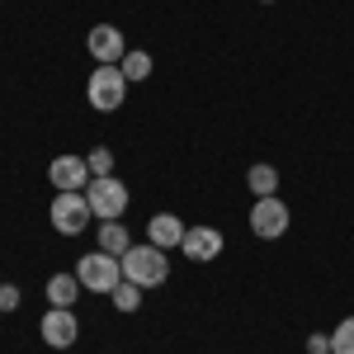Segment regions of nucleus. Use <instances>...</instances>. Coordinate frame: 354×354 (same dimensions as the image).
<instances>
[{"label":"nucleus","mask_w":354,"mask_h":354,"mask_svg":"<svg viewBox=\"0 0 354 354\" xmlns=\"http://www.w3.org/2000/svg\"><path fill=\"white\" fill-rule=\"evenodd\" d=\"M85 165H90V175H113V151L109 147H95V151L85 156Z\"/></svg>","instance_id":"18"},{"label":"nucleus","mask_w":354,"mask_h":354,"mask_svg":"<svg viewBox=\"0 0 354 354\" xmlns=\"http://www.w3.org/2000/svg\"><path fill=\"white\" fill-rule=\"evenodd\" d=\"M19 283H0V312H19Z\"/></svg>","instance_id":"19"},{"label":"nucleus","mask_w":354,"mask_h":354,"mask_svg":"<svg viewBox=\"0 0 354 354\" xmlns=\"http://www.w3.org/2000/svg\"><path fill=\"white\" fill-rule=\"evenodd\" d=\"M288 222H293V213H288V203H283L279 194L250 203V232H255L260 241H279V236L288 232Z\"/></svg>","instance_id":"5"},{"label":"nucleus","mask_w":354,"mask_h":354,"mask_svg":"<svg viewBox=\"0 0 354 354\" xmlns=\"http://www.w3.org/2000/svg\"><path fill=\"white\" fill-rule=\"evenodd\" d=\"M330 354H354V317H345L330 330Z\"/></svg>","instance_id":"17"},{"label":"nucleus","mask_w":354,"mask_h":354,"mask_svg":"<svg viewBox=\"0 0 354 354\" xmlns=\"http://www.w3.org/2000/svg\"><path fill=\"white\" fill-rule=\"evenodd\" d=\"M142 293H147V288H137V283H128V279H123L109 298H113V307H118V312H137V307H142Z\"/></svg>","instance_id":"16"},{"label":"nucleus","mask_w":354,"mask_h":354,"mask_svg":"<svg viewBox=\"0 0 354 354\" xmlns=\"http://www.w3.org/2000/svg\"><path fill=\"white\" fill-rule=\"evenodd\" d=\"M38 335H43L48 350H71L81 340V322H76L71 307H48V317L38 322Z\"/></svg>","instance_id":"7"},{"label":"nucleus","mask_w":354,"mask_h":354,"mask_svg":"<svg viewBox=\"0 0 354 354\" xmlns=\"http://www.w3.org/2000/svg\"><path fill=\"white\" fill-rule=\"evenodd\" d=\"M128 185L123 180H113V175H95L90 185H85V203H90V213L100 222H113V218H123L128 213Z\"/></svg>","instance_id":"4"},{"label":"nucleus","mask_w":354,"mask_h":354,"mask_svg":"<svg viewBox=\"0 0 354 354\" xmlns=\"http://www.w3.org/2000/svg\"><path fill=\"white\" fill-rule=\"evenodd\" d=\"M48 218L62 236H81L85 227H90V203H85V194H53V208H48Z\"/></svg>","instance_id":"6"},{"label":"nucleus","mask_w":354,"mask_h":354,"mask_svg":"<svg viewBox=\"0 0 354 354\" xmlns=\"http://www.w3.org/2000/svg\"><path fill=\"white\" fill-rule=\"evenodd\" d=\"M222 245H227V236H222L218 227H189L185 241H180V255H189L194 265H213L222 255Z\"/></svg>","instance_id":"10"},{"label":"nucleus","mask_w":354,"mask_h":354,"mask_svg":"<svg viewBox=\"0 0 354 354\" xmlns=\"http://www.w3.org/2000/svg\"><path fill=\"white\" fill-rule=\"evenodd\" d=\"M245 185H250L255 198H270V194H279V170H274L270 161L250 165V170H245Z\"/></svg>","instance_id":"13"},{"label":"nucleus","mask_w":354,"mask_h":354,"mask_svg":"<svg viewBox=\"0 0 354 354\" xmlns=\"http://www.w3.org/2000/svg\"><path fill=\"white\" fill-rule=\"evenodd\" d=\"M48 180H53L57 194H85V185H90L95 175H90L85 156H53V165H48Z\"/></svg>","instance_id":"9"},{"label":"nucleus","mask_w":354,"mask_h":354,"mask_svg":"<svg viewBox=\"0 0 354 354\" xmlns=\"http://www.w3.org/2000/svg\"><path fill=\"white\" fill-rule=\"evenodd\" d=\"M118 265H123V279L137 283V288H161L165 279H170V250L161 245L142 241V245H128V255H118Z\"/></svg>","instance_id":"1"},{"label":"nucleus","mask_w":354,"mask_h":354,"mask_svg":"<svg viewBox=\"0 0 354 354\" xmlns=\"http://www.w3.org/2000/svg\"><path fill=\"white\" fill-rule=\"evenodd\" d=\"M185 232H189V227L175 218V213H156V218L147 222V241H151V245H161V250H180Z\"/></svg>","instance_id":"11"},{"label":"nucleus","mask_w":354,"mask_h":354,"mask_svg":"<svg viewBox=\"0 0 354 354\" xmlns=\"http://www.w3.org/2000/svg\"><path fill=\"white\" fill-rule=\"evenodd\" d=\"M123 66V76H128V85H137V81H147L151 76V53H142V48H133V53L118 62Z\"/></svg>","instance_id":"15"},{"label":"nucleus","mask_w":354,"mask_h":354,"mask_svg":"<svg viewBox=\"0 0 354 354\" xmlns=\"http://www.w3.org/2000/svg\"><path fill=\"white\" fill-rule=\"evenodd\" d=\"M85 53L95 57L100 66H118L123 57H128V43H123V28L113 24H95L85 33Z\"/></svg>","instance_id":"8"},{"label":"nucleus","mask_w":354,"mask_h":354,"mask_svg":"<svg viewBox=\"0 0 354 354\" xmlns=\"http://www.w3.org/2000/svg\"><path fill=\"white\" fill-rule=\"evenodd\" d=\"M71 274L81 279V288H85V293H113V288L123 283V265H118V255H109V250L81 255Z\"/></svg>","instance_id":"3"},{"label":"nucleus","mask_w":354,"mask_h":354,"mask_svg":"<svg viewBox=\"0 0 354 354\" xmlns=\"http://www.w3.org/2000/svg\"><path fill=\"white\" fill-rule=\"evenodd\" d=\"M307 354H330V330L326 335H307Z\"/></svg>","instance_id":"20"},{"label":"nucleus","mask_w":354,"mask_h":354,"mask_svg":"<svg viewBox=\"0 0 354 354\" xmlns=\"http://www.w3.org/2000/svg\"><path fill=\"white\" fill-rule=\"evenodd\" d=\"M43 293H48V307H76V298H81L85 288H81L76 274H53Z\"/></svg>","instance_id":"12"},{"label":"nucleus","mask_w":354,"mask_h":354,"mask_svg":"<svg viewBox=\"0 0 354 354\" xmlns=\"http://www.w3.org/2000/svg\"><path fill=\"white\" fill-rule=\"evenodd\" d=\"M128 245H133V236H128L123 218L100 222V250H109V255H128Z\"/></svg>","instance_id":"14"},{"label":"nucleus","mask_w":354,"mask_h":354,"mask_svg":"<svg viewBox=\"0 0 354 354\" xmlns=\"http://www.w3.org/2000/svg\"><path fill=\"white\" fill-rule=\"evenodd\" d=\"M260 5H279V0H260Z\"/></svg>","instance_id":"21"},{"label":"nucleus","mask_w":354,"mask_h":354,"mask_svg":"<svg viewBox=\"0 0 354 354\" xmlns=\"http://www.w3.org/2000/svg\"><path fill=\"white\" fill-rule=\"evenodd\" d=\"M85 100H90V109H100V113L123 109L128 104V76H123V66H95L90 81H85Z\"/></svg>","instance_id":"2"}]
</instances>
